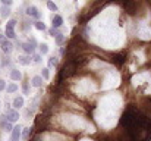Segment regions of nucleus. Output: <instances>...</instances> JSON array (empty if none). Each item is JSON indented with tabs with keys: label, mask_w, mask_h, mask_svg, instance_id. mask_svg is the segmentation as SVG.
<instances>
[{
	"label": "nucleus",
	"mask_w": 151,
	"mask_h": 141,
	"mask_svg": "<svg viewBox=\"0 0 151 141\" xmlns=\"http://www.w3.org/2000/svg\"><path fill=\"white\" fill-rule=\"evenodd\" d=\"M49 33H50V35L56 37V35L59 34V28H51V30H49Z\"/></svg>",
	"instance_id": "27"
},
{
	"label": "nucleus",
	"mask_w": 151,
	"mask_h": 141,
	"mask_svg": "<svg viewBox=\"0 0 151 141\" xmlns=\"http://www.w3.org/2000/svg\"><path fill=\"white\" fill-rule=\"evenodd\" d=\"M6 119L9 121V122H16L18 119H19V112L16 110V109H9V110H6Z\"/></svg>",
	"instance_id": "3"
},
{
	"label": "nucleus",
	"mask_w": 151,
	"mask_h": 141,
	"mask_svg": "<svg viewBox=\"0 0 151 141\" xmlns=\"http://www.w3.org/2000/svg\"><path fill=\"white\" fill-rule=\"evenodd\" d=\"M47 9L51 10V12H57V4H56L54 1L49 0V1H47Z\"/></svg>",
	"instance_id": "21"
},
{
	"label": "nucleus",
	"mask_w": 151,
	"mask_h": 141,
	"mask_svg": "<svg viewBox=\"0 0 151 141\" xmlns=\"http://www.w3.org/2000/svg\"><path fill=\"white\" fill-rule=\"evenodd\" d=\"M28 43H29V44H31V46H38V43H37V40H35V38H34V37H29V40H28Z\"/></svg>",
	"instance_id": "28"
},
{
	"label": "nucleus",
	"mask_w": 151,
	"mask_h": 141,
	"mask_svg": "<svg viewBox=\"0 0 151 141\" xmlns=\"http://www.w3.org/2000/svg\"><path fill=\"white\" fill-rule=\"evenodd\" d=\"M41 78H43V80H49V78H50L49 68H43V71H41Z\"/></svg>",
	"instance_id": "24"
},
{
	"label": "nucleus",
	"mask_w": 151,
	"mask_h": 141,
	"mask_svg": "<svg viewBox=\"0 0 151 141\" xmlns=\"http://www.w3.org/2000/svg\"><path fill=\"white\" fill-rule=\"evenodd\" d=\"M54 38H56V43H57V46H62V44L65 43V35H63L62 33H59V34H57Z\"/></svg>",
	"instance_id": "19"
},
{
	"label": "nucleus",
	"mask_w": 151,
	"mask_h": 141,
	"mask_svg": "<svg viewBox=\"0 0 151 141\" xmlns=\"http://www.w3.org/2000/svg\"><path fill=\"white\" fill-rule=\"evenodd\" d=\"M27 15L31 16V18H35V19L40 18V12H38V9L35 6H28L27 7Z\"/></svg>",
	"instance_id": "5"
},
{
	"label": "nucleus",
	"mask_w": 151,
	"mask_h": 141,
	"mask_svg": "<svg viewBox=\"0 0 151 141\" xmlns=\"http://www.w3.org/2000/svg\"><path fill=\"white\" fill-rule=\"evenodd\" d=\"M22 90H24V94H29V87H28V84H24V85H22Z\"/></svg>",
	"instance_id": "31"
},
{
	"label": "nucleus",
	"mask_w": 151,
	"mask_h": 141,
	"mask_svg": "<svg viewBox=\"0 0 151 141\" xmlns=\"http://www.w3.org/2000/svg\"><path fill=\"white\" fill-rule=\"evenodd\" d=\"M139 107H138V110L144 115V116H147L148 119L151 118V100L148 98H142L141 101H139Z\"/></svg>",
	"instance_id": "2"
},
{
	"label": "nucleus",
	"mask_w": 151,
	"mask_h": 141,
	"mask_svg": "<svg viewBox=\"0 0 151 141\" xmlns=\"http://www.w3.org/2000/svg\"><path fill=\"white\" fill-rule=\"evenodd\" d=\"M21 134H22V127H21V125L13 127V129H12V135H10V140L9 141H19Z\"/></svg>",
	"instance_id": "4"
},
{
	"label": "nucleus",
	"mask_w": 151,
	"mask_h": 141,
	"mask_svg": "<svg viewBox=\"0 0 151 141\" xmlns=\"http://www.w3.org/2000/svg\"><path fill=\"white\" fill-rule=\"evenodd\" d=\"M16 27V19H9L6 24V30H13Z\"/></svg>",
	"instance_id": "22"
},
{
	"label": "nucleus",
	"mask_w": 151,
	"mask_h": 141,
	"mask_svg": "<svg viewBox=\"0 0 151 141\" xmlns=\"http://www.w3.org/2000/svg\"><path fill=\"white\" fill-rule=\"evenodd\" d=\"M111 62H114L117 66H120L123 62H125V56H123V53H119V54H113L111 56Z\"/></svg>",
	"instance_id": "9"
},
{
	"label": "nucleus",
	"mask_w": 151,
	"mask_h": 141,
	"mask_svg": "<svg viewBox=\"0 0 151 141\" xmlns=\"http://www.w3.org/2000/svg\"><path fill=\"white\" fill-rule=\"evenodd\" d=\"M1 127L4 128V131H7V132H10L12 129H13V127H12V122H1Z\"/></svg>",
	"instance_id": "23"
},
{
	"label": "nucleus",
	"mask_w": 151,
	"mask_h": 141,
	"mask_svg": "<svg viewBox=\"0 0 151 141\" xmlns=\"http://www.w3.org/2000/svg\"><path fill=\"white\" fill-rule=\"evenodd\" d=\"M56 65H57V57L51 56L50 59H49V68H54Z\"/></svg>",
	"instance_id": "25"
},
{
	"label": "nucleus",
	"mask_w": 151,
	"mask_h": 141,
	"mask_svg": "<svg viewBox=\"0 0 151 141\" xmlns=\"http://www.w3.org/2000/svg\"><path fill=\"white\" fill-rule=\"evenodd\" d=\"M24 103H25L24 97H16L12 101V106H13V109H21V107H24Z\"/></svg>",
	"instance_id": "13"
},
{
	"label": "nucleus",
	"mask_w": 151,
	"mask_h": 141,
	"mask_svg": "<svg viewBox=\"0 0 151 141\" xmlns=\"http://www.w3.org/2000/svg\"><path fill=\"white\" fill-rule=\"evenodd\" d=\"M6 91H7V94L16 93V91H18V85H16L15 82H10L9 85H6Z\"/></svg>",
	"instance_id": "15"
},
{
	"label": "nucleus",
	"mask_w": 151,
	"mask_h": 141,
	"mask_svg": "<svg viewBox=\"0 0 151 141\" xmlns=\"http://www.w3.org/2000/svg\"><path fill=\"white\" fill-rule=\"evenodd\" d=\"M18 63L22 65V66H28L31 63V57L27 56V54H21V56H18Z\"/></svg>",
	"instance_id": "8"
},
{
	"label": "nucleus",
	"mask_w": 151,
	"mask_h": 141,
	"mask_svg": "<svg viewBox=\"0 0 151 141\" xmlns=\"http://www.w3.org/2000/svg\"><path fill=\"white\" fill-rule=\"evenodd\" d=\"M51 25H53V28H60L63 25V18L60 15H54L51 18Z\"/></svg>",
	"instance_id": "6"
},
{
	"label": "nucleus",
	"mask_w": 151,
	"mask_h": 141,
	"mask_svg": "<svg viewBox=\"0 0 151 141\" xmlns=\"http://www.w3.org/2000/svg\"><path fill=\"white\" fill-rule=\"evenodd\" d=\"M22 129H24V131H22L21 137H22L25 141H28L29 140V134H31V129H32V128H22Z\"/></svg>",
	"instance_id": "17"
},
{
	"label": "nucleus",
	"mask_w": 151,
	"mask_h": 141,
	"mask_svg": "<svg viewBox=\"0 0 151 141\" xmlns=\"http://www.w3.org/2000/svg\"><path fill=\"white\" fill-rule=\"evenodd\" d=\"M31 85L32 87H35V88H41L43 87V78L41 77H32V80H31Z\"/></svg>",
	"instance_id": "11"
},
{
	"label": "nucleus",
	"mask_w": 151,
	"mask_h": 141,
	"mask_svg": "<svg viewBox=\"0 0 151 141\" xmlns=\"http://www.w3.org/2000/svg\"><path fill=\"white\" fill-rule=\"evenodd\" d=\"M0 15H1V18H7L10 15V6H1L0 7Z\"/></svg>",
	"instance_id": "14"
},
{
	"label": "nucleus",
	"mask_w": 151,
	"mask_h": 141,
	"mask_svg": "<svg viewBox=\"0 0 151 141\" xmlns=\"http://www.w3.org/2000/svg\"><path fill=\"white\" fill-rule=\"evenodd\" d=\"M43 59H41V54H35V53H32V62L34 63H40Z\"/></svg>",
	"instance_id": "26"
},
{
	"label": "nucleus",
	"mask_w": 151,
	"mask_h": 141,
	"mask_svg": "<svg viewBox=\"0 0 151 141\" xmlns=\"http://www.w3.org/2000/svg\"><path fill=\"white\" fill-rule=\"evenodd\" d=\"M0 46H1V50L6 53V54H9V53H12V50H13V46H12V43L10 41H7V40H3L1 43H0Z\"/></svg>",
	"instance_id": "7"
},
{
	"label": "nucleus",
	"mask_w": 151,
	"mask_h": 141,
	"mask_svg": "<svg viewBox=\"0 0 151 141\" xmlns=\"http://www.w3.org/2000/svg\"><path fill=\"white\" fill-rule=\"evenodd\" d=\"M19 46L22 47V50H24L27 54H32V53H34V50H35V47L31 46L29 43H19Z\"/></svg>",
	"instance_id": "10"
},
{
	"label": "nucleus",
	"mask_w": 151,
	"mask_h": 141,
	"mask_svg": "<svg viewBox=\"0 0 151 141\" xmlns=\"http://www.w3.org/2000/svg\"><path fill=\"white\" fill-rule=\"evenodd\" d=\"M12 3H13V0H1L3 6H12Z\"/></svg>",
	"instance_id": "30"
},
{
	"label": "nucleus",
	"mask_w": 151,
	"mask_h": 141,
	"mask_svg": "<svg viewBox=\"0 0 151 141\" xmlns=\"http://www.w3.org/2000/svg\"><path fill=\"white\" fill-rule=\"evenodd\" d=\"M38 50H40V54L41 56L43 54H47L49 53V46L46 43H41V44H38Z\"/></svg>",
	"instance_id": "18"
},
{
	"label": "nucleus",
	"mask_w": 151,
	"mask_h": 141,
	"mask_svg": "<svg viewBox=\"0 0 151 141\" xmlns=\"http://www.w3.org/2000/svg\"><path fill=\"white\" fill-rule=\"evenodd\" d=\"M34 27H35V30H38V31H46V30H47L46 24H44V22H41V21L34 22Z\"/></svg>",
	"instance_id": "16"
},
{
	"label": "nucleus",
	"mask_w": 151,
	"mask_h": 141,
	"mask_svg": "<svg viewBox=\"0 0 151 141\" xmlns=\"http://www.w3.org/2000/svg\"><path fill=\"white\" fill-rule=\"evenodd\" d=\"M9 77H10L12 81H19V80L22 78V74H21V71H18V69H12L10 74H9Z\"/></svg>",
	"instance_id": "12"
},
{
	"label": "nucleus",
	"mask_w": 151,
	"mask_h": 141,
	"mask_svg": "<svg viewBox=\"0 0 151 141\" xmlns=\"http://www.w3.org/2000/svg\"><path fill=\"white\" fill-rule=\"evenodd\" d=\"M4 90H6V81L0 80V91H4Z\"/></svg>",
	"instance_id": "29"
},
{
	"label": "nucleus",
	"mask_w": 151,
	"mask_h": 141,
	"mask_svg": "<svg viewBox=\"0 0 151 141\" xmlns=\"http://www.w3.org/2000/svg\"><path fill=\"white\" fill-rule=\"evenodd\" d=\"M4 35H6V37L9 38V40H13V38L16 37V33H15V30H6Z\"/></svg>",
	"instance_id": "20"
},
{
	"label": "nucleus",
	"mask_w": 151,
	"mask_h": 141,
	"mask_svg": "<svg viewBox=\"0 0 151 141\" xmlns=\"http://www.w3.org/2000/svg\"><path fill=\"white\" fill-rule=\"evenodd\" d=\"M76 71H78V63L73 60V57H72V59H68V60H66V63L63 65L62 71H60V75H59V82H60L63 78H69V77H72V75H73Z\"/></svg>",
	"instance_id": "1"
}]
</instances>
